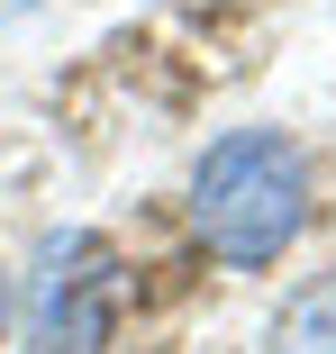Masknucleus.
I'll list each match as a JSON object with an SVG mask.
<instances>
[{"label":"nucleus","mask_w":336,"mask_h":354,"mask_svg":"<svg viewBox=\"0 0 336 354\" xmlns=\"http://www.w3.org/2000/svg\"><path fill=\"white\" fill-rule=\"evenodd\" d=\"M127 318V263L100 227H46L28 263V336L19 354H109Z\"/></svg>","instance_id":"nucleus-2"},{"label":"nucleus","mask_w":336,"mask_h":354,"mask_svg":"<svg viewBox=\"0 0 336 354\" xmlns=\"http://www.w3.org/2000/svg\"><path fill=\"white\" fill-rule=\"evenodd\" d=\"M0 318H10V281H0Z\"/></svg>","instance_id":"nucleus-4"},{"label":"nucleus","mask_w":336,"mask_h":354,"mask_svg":"<svg viewBox=\"0 0 336 354\" xmlns=\"http://www.w3.org/2000/svg\"><path fill=\"white\" fill-rule=\"evenodd\" d=\"M191 227L218 263L263 272L309 227V164L282 127H236L191 164Z\"/></svg>","instance_id":"nucleus-1"},{"label":"nucleus","mask_w":336,"mask_h":354,"mask_svg":"<svg viewBox=\"0 0 336 354\" xmlns=\"http://www.w3.org/2000/svg\"><path fill=\"white\" fill-rule=\"evenodd\" d=\"M263 354H336V272L300 281L282 300V318L263 327Z\"/></svg>","instance_id":"nucleus-3"}]
</instances>
